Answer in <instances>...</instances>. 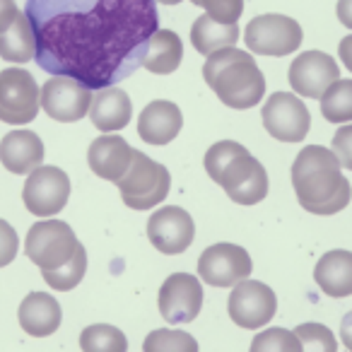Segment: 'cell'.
<instances>
[{
	"label": "cell",
	"mask_w": 352,
	"mask_h": 352,
	"mask_svg": "<svg viewBox=\"0 0 352 352\" xmlns=\"http://www.w3.org/2000/svg\"><path fill=\"white\" fill-rule=\"evenodd\" d=\"M338 12H340V22L345 27H350V0H340V8H338Z\"/></svg>",
	"instance_id": "36"
},
{
	"label": "cell",
	"mask_w": 352,
	"mask_h": 352,
	"mask_svg": "<svg viewBox=\"0 0 352 352\" xmlns=\"http://www.w3.org/2000/svg\"><path fill=\"white\" fill-rule=\"evenodd\" d=\"M239 39H241V32L236 22L234 25H222V22H215L208 15H203L191 27V44L203 56H210L220 49L236 46Z\"/></svg>",
	"instance_id": "25"
},
{
	"label": "cell",
	"mask_w": 352,
	"mask_h": 352,
	"mask_svg": "<svg viewBox=\"0 0 352 352\" xmlns=\"http://www.w3.org/2000/svg\"><path fill=\"white\" fill-rule=\"evenodd\" d=\"M203 78L230 109H251L265 97V75L256 65L254 56L234 46L206 56Z\"/></svg>",
	"instance_id": "3"
},
{
	"label": "cell",
	"mask_w": 352,
	"mask_h": 352,
	"mask_svg": "<svg viewBox=\"0 0 352 352\" xmlns=\"http://www.w3.org/2000/svg\"><path fill=\"white\" fill-rule=\"evenodd\" d=\"M263 126L280 142H302L311 128V113L297 94L275 92L265 99Z\"/></svg>",
	"instance_id": "11"
},
{
	"label": "cell",
	"mask_w": 352,
	"mask_h": 352,
	"mask_svg": "<svg viewBox=\"0 0 352 352\" xmlns=\"http://www.w3.org/2000/svg\"><path fill=\"white\" fill-rule=\"evenodd\" d=\"M85 273H87V251H85L82 244L75 249L73 258L65 261L63 265H58V268L41 270L46 285H49V287H54V289H58V292H68V289L78 287V285L82 283Z\"/></svg>",
	"instance_id": "27"
},
{
	"label": "cell",
	"mask_w": 352,
	"mask_h": 352,
	"mask_svg": "<svg viewBox=\"0 0 352 352\" xmlns=\"http://www.w3.org/2000/svg\"><path fill=\"white\" fill-rule=\"evenodd\" d=\"M80 347L85 352H126L128 340L116 326L109 323H97L87 326L80 336Z\"/></svg>",
	"instance_id": "28"
},
{
	"label": "cell",
	"mask_w": 352,
	"mask_h": 352,
	"mask_svg": "<svg viewBox=\"0 0 352 352\" xmlns=\"http://www.w3.org/2000/svg\"><path fill=\"white\" fill-rule=\"evenodd\" d=\"M133 113V102L123 89L118 87H99L97 94H92L89 102L87 116L92 118V123L97 126V131L102 133H116L131 123Z\"/></svg>",
	"instance_id": "19"
},
{
	"label": "cell",
	"mask_w": 352,
	"mask_h": 352,
	"mask_svg": "<svg viewBox=\"0 0 352 352\" xmlns=\"http://www.w3.org/2000/svg\"><path fill=\"white\" fill-rule=\"evenodd\" d=\"M20 326L34 338H46L60 326V304L49 292H32L20 304Z\"/></svg>",
	"instance_id": "21"
},
{
	"label": "cell",
	"mask_w": 352,
	"mask_h": 352,
	"mask_svg": "<svg viewBox=\"0 0 352 352\" xmlns=\"http://www.w3.org/2000/svg\"><path fill=\"white\" fill-rule=\"evenodd\" d=\"M92 89L70 75H56L39 89V107L54 121L75 123L87 116Z\"/></svg>",
	"instance_id": "10"
},
{
	"label": "cell",
	"mask_w": 352,
	"mask_h": 352,
	"mask_svg": "<svg viewBox=\"0 0 352 352\" xmlns=\"http://www.w3.org/2000/svg\"><path fill=\"white\" fill-rule=\"evenodd\" d=\"M230 318L241 328H263L278 309V297L258 280H239L230 294Z\"/></svg>",
	"instance_id": "12"
},
{
	"label": "cell",
	"mask_w": 352,
	"mask_h": 352,
	"mask_svg": "<svg viewBox=\"0 0 352 352\" xmlns=\"http://www.w3.org/2000/svg\"><path fill=\"white\" fill-rule=\"evenodd\" d=\"M182 58L184 44L179 34L171 30H155L142 56V68H147L152 75H169L182 65Z\"/></svg>",
	"instance_id": "23"
},
{
	"label": "cell",
	"mask_w": 352,
	"mask_h": 352,
	"mask_svg": "<svg viewBox=\"0 0 352 352\" xmlns=\"http://www.w3.org/2000/svg\"><path fill=\"white\" fill-rule=\"evenodd\" d=\"M251 270V256L236 244H215L198 258V275L210 287H234L239 280L249 278Z\"/></svg>",
	"instance_id": "13"
},
{
	"label": "cell",
	"mask_w": 352,
	"mask_h": 352,
	"mask_svg": "<svg viewBox=\"0 0 352 352\" xmlns=\"http://www.w3.org/2000/svg\"><path fill=\"white\" fill-rule=\"evenodd\" d=\"M321 113L331 123H350L352 118V80H340L331 82L326 92L321 94Z\"/></svg>",
	"instance_id": "26"
},
{
	"label": "cell",
	"mask_w": 352,
	"mask_h": 352,
	"mask_svg": "<svg viewBox=\"0 0 352 352\" xmlns=\"http://www.w3.org/2000/svg\"><path fill=\"white\" fill-rule=\"evenodd\" d=\"M70 198V179L58 166H36L30 171L22 191L27 210L36 217H54Z\"/></svg>",
	"instance_id": "9"
},
{
	"label": "cell",
	"mask_w": 352,
	"mask_h": 352,
	"mask_svg": "<svg viewBox=\"0 0 352 352\" xmlns=\"http://www.w3.org/2000/svg\"><path fill=\"white\" fill-rule=\"evenodd\" d=\"M338 78H340V68L323 51H304L289 65V85L294 92L309 99H318Z\"/></svg>",
	"instance_id": "16"
},
{
	"label": "cell",
	"mask_w": 352,
	"mask_h": 352,
	"mask_svg": "<svg viewBox=\"0 0 352 352\" xmlns=\"http://www.w3.org/2000/svg\"><path fill=\"white\" fill-rule=\"evenodd\" d=\"M292 186L297 201L311 215H336L350 206V179L331 150L307 145L292 164Z\"/></svg>",
	"instance_id": "2"
},
{
	"label": "cell",
	"mask_w": 352,
	"mask_h": 352,
	"mask_svg": "<svg viewBox=\"0 0 352 352\" xmlns=\"http://www.w3.org/2000/svg\"><path fill=\"white\" fill-rule=\"evenodd\" d=\"M44 142L34 131H12L0 140V162L12 174H30L44 162Z\"/></svg>",
	"instance_id": "20"
},
{
	"label": "cell",
	"mask_w": 352,
	"mask_h": 352,
	"mask_svg": "<svg viewBox=\"0 0 352 352\" xmlns=\"http://www.w3.org/2000/svg\"><path fill=\"white\" fill-rule=\"evenodd\" d=\"M227 191V196L239 206H256L268 196V174L265 166L249 150L236 152L230 164L222 169L217 182Z\"/></svg>",
	"instance_id": "8"
},
{
	"label": "cell",
	"mask_w": 352,
	"mask_h": 352,
	"mask_svg": "<svg viewBox=\"0 0 352 352\" xmlns=\"http://www.w3.org/2000/svg\"><path fill=\"white\" fill-rule=\"evenodd\" d=\"M251 352H302L297 336L285 328H268L251 342Z\"/></svg>",
	"instance_id": "30"
},
{
	"label": "cell",
	"mask_w": 352,
	"mask_h": 352,
	"mask_svg": "<svg viewBox=\"0 0 352 352\" xmlns=\"http://www.w3.org/2000/svg\"><path fill=\"white\" fill-rule=\"evenodd\" d=\"M39 113V85L25 68L0 73V121L10 126L32 123Z\"/></svg>",
	"instance_id": "7"
},
{
	"label": "cell",
	"mask_w": 352,
	"mask_h": 352,
	"mask_svg": "<svg viewBox=\"0 0 352 352\" xmlns=\"http://www.w3.org/2000/svg\"><path fill=\"white\" fill-rule=\"evenodd\" d=\"M184 126L182 109L166 99H155L142 109L138 118V133L150 145H166L174 140Z\"/></svg>",
	"instance_id": "18"
},
{
	"label": "cell",
	"mask_w": 352,
	"mask_h": 352,
	"mask_svg": "<svg viewBox=\"0 0 352 352\" xmlns=\"http://www.w3.org/2000/svg\"><path fill=\"white\" fill-rule=\"evenodd\" d=\"M294 336H297L299 345H302V352L304 350H311V352H336L338 350V342H336V338H333V333L328 331L326 326H321V323H302V326H297Z\"/></svg>",
	"instance_id": "31"
},
{
	"label": "cell",
	"mask_w": 352,
	"mask_h": 352,
	"mask_svg": "<svg viewBox=\"0 0 352 352\" xmlns=\"http://www.w3.org/2000/svg\"><path fill=\"white\" fill-rule=\"evenodd\" d=\"M131 160H133V147L121 135H113V133L99 135L87 150L89 169L99 179H107V182L113 184L126 174V169L131 166Z\"/></svg>",
	"instance_id": "17"
},
{
	"label": "cell",
	"mask_w": 352,
	"mask_h": 352,
	"mask_svg": "<svg viewBox=\"0 0 352 352\" xmlns=\"http://www.w3.org/2000/svg\"><path fill=\"white\" fill-rule=\"evenodd\" d=\"M17 12L20 10H17L15 0H0V32H6L12 25Z\"/></svg>",
	"instance_id": "35"
},
{
	"label": "cell",
	"mask_w": 352,
	"mask_h": 352,
	"mask_svg": "<svg viewBox=\"0 0 352 352\" xmlns=\"http://www.w3.org/2000/svg\"><path fill=\"white\" fill-rule=\"evenodd\" d=\"M36 63L87 87H107L142 65L157 30L155 0H27Z\"/></svg>",
	"instance_id": "1"
},
{
	"label": "cell",
	"mask_w": 352,
	"mask_h": 352,
	"mask_svg": "<svg viewBox=\"0 0 352 352\" xmlns=\"http://www.w3.org/2000/svg\"><path fill=\"white\" fill-rule=\"evenodd\" d=\"M121 198L131 210H150L169 196L171 176L166 166L157 164L142 152L133 150L131 166L116 182Z\"/></svg>",
	"instance_id": "4"
},
{
	"label": "cell",
	"mask_w": 352,
	"mask_h": 352,
	"mask_svg": "<svg viewBox=\"0 0 352 352\" xmlns=\"http://www.w3.org/2000/svg\"><path fill=\"white\" fill-rule=\"evenodd\" d=\"M155 3H164V6H179L182 0H155Z\"/></svg>",
	"instance_id": "38"
},
{
	"label": "cell",
	"mask_w": 352,
	"mask_h": 352,
	"mask_svg": "<svg viewBox=\"0 0 352 352\" xmlns=\"http://www.w3.org/2000/svg\"><path fill=\"white\" fill-rule=\"evenodd\" d=\"M36 56V39L27 15L17 12L12 25L0 32V58L8 63H30Z\"/></svg>",
	"instance_id": "24"
},
{
	"label": "cell",
	"mask_w": 352,
	"mask_h": 352,
	"mask_svg": "<svg viewBox=\"0 0 352 352\" xmlns=\"http://www.w3.org/2000/svg\"><path fill=\"white\" fill-rule=\"evenodd\" d=\"M17 251H20V239L12 225L6 220H0V268H6L15 261Z\"/></svg>",
	"instance_id": "33"
},
{
	"label": "cell",
	"mask_w": 352,
	"mask_h": 352,
	"mask_svg": "<svg viewBox=\"0 0 352 352\" xmlns=\"http://www.w3.org/2000/svg\"><path fill=\"white\" fill-rule=\"evenodd\" d=\"M203 287L196 275L174 273L164 280L160 289V314L171 326L191 323L201 314Z\"/></svg>",
	"instance_id": "14"
},
{
	"label": "cell",
	"mask_w": 352,
	"mask_h": 352,
	"mask_svg": "<svg viewBox=\"0 0 352 352\" xmlns=\"http://www.w3.org/2000/svg\"><path fill=\"white\" fill-rule=\"evenodd\" d=\"M80 246L75 232L60 220H44L36 222L27 232L25 251L27 258L41 270L58 268L65 261L73 258L75 249Z\"/></svg>",
	"instance_id": "5"
},
{
	"label": "cell",
	"mask_w": 352,
	"mask_h": 352,
	"mask_svg": "<svg viewBox=\"0 0 352 352\" xmlns=\"http://www.w3.org/2000/svg\"><path fill=\"white\" fill-rule=\"evenodd\" d=\"M244 39L249 51L258 56H289L302 44V27L287 15H258L246 25Z\"/></svg>",
	"instance_id": "6"
},
{
	"label": "cell",
	"mask_w": 352,
	"mask_h": 352,
	"mask_svg": "<svg viewBox=\"0 0 352 352\" xmlns=\"http://www.w3.org/2000/svg\"><path fill=\"white\" fill-rule=\"evenodd\" d=\"M350 138H352V128L350 123H342V128L336 133V138H333V155L338 157V162H340V166H345V169H350L352 166V157H350Z\"/></svg>",
	"instance_id": "34"
},
{
	"label": "cell",
	"mask_w": 352,
	"mask_h": 352,
	"mask_svg": "<svg viewBox=\"0 0 352 352\" xmlns=\"http://www.w3.org/2000/svg\"><path fill=\"white\" fill-rule=\"evenodd\" d=\"M147 236H150L152 246L157 251H162L166 256H176L184 254L193 244L196 225H193V217L184 208L166 206L150 215Z\"/></svg>",
	"instance_id": "15"
},
{
	"label": "cell",
	"mask_w": 352,
	"mask_h": 352,
	"mask_svg": "<svg viewBox=\"0 0 352 352\" xmlns=\"http://www.w3.org/2000/svg\"><path fill=\"white\" fill-rule=\"evenodd\" d=\"M145 352H196L198 342L186 331H176V328H160L152 331L142 342Z\"/></svg>",
	"instance_id": "29"
},
{
	"label": "cell",
	"mask_w": 352,
	"mask_h": 352,
	"mask_svg": "<svg viewBox=\"0 0 352 352\" xmlns=\"http://www.w3.org/2000/svg\"><path fill=\"white\" fill-rule=\"evenodd\" d=\"M193 6L203 8L206 15L222 25H234L244 12V0H191Z\"/></svg>",
	"instance_id": "32"
},
{
	"label": "cell",
	"mask_w": 352,
	"mask_h": 352,
	"mask_svg": "<svg viewBox=\"0 0 352 352\" xmlns=\"http://www.w3.org/2000/svg\"><path fill=\"white\" fill-rule=\"evenodd\" d=\"M314 280L328 297H350L352 294V254L347 249L328 251L314 268Z\"/></svg>",
	"instance_id": "22"
},
{
	"label": "cell",
	"mask_w": 352,
	"mask_h": 352,
	"mask_svg": "<svg viewBox=\"0 0 352 352\" xmlns=\"http://www.w3.org/2000/svg\"><path fill=\"white\" fill-rule=\"evenodd\" d=\"M347 46H350V39L345 41V49H342V46H340V54H345V65H347V68H350V56H347Z\"/></svg>",
	"instance_id": "37"
}]
</instances>
